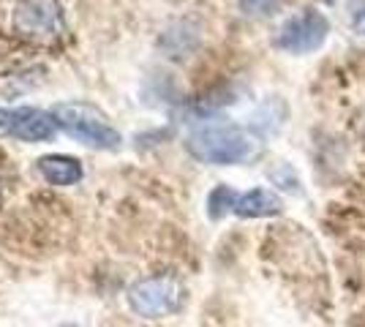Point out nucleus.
I'll list each match as a JSON object with an SVG mask.
<instances>
[{"label": "nucleus", "instance_id": "nucleus-1", "mask_svg": "<svg viewBox=\"0 0 365 327\" xmlns=\"http://www.w3.org/2000/svg\"><path fill=\"white\" fill-rule=\"evenodd\" d=\"M185 150L202 164L235 167L259 156V142L248 128L232 123H210L185 137Z\"/></svg>", "mask_w": 365, "mask_h": 327}, {"label": "nucleus", "instance_id": "nucleus-2", "mask_svg": "<svg viewBox=\"0 0 365 327\" xmlns=\"http://www.w3.org/2000/svg\"><path fill=\"white\" fill-rule=\"evenodd\" d=\"M52 118L58 128H63L68 137H74L88 147L115 150L123 142L120 131L109 123L107 115L88 101H61L52 107Z\"/></svg>", "mask_w": 365, "mask_h": 327}, {"label": "nucleus", "instance_id": "nucleus-3", "mask_svg": "<svg viewBox=\"0 0 365 327\" xmlns=\"http://www.w3.org/2000/svg\"><path fill=\"white\" fill-rule=\"evenodd\" d=\"M185 286L172 273H155L148 279H139L128 289V306L131 311L145 319H164L182 308Z\"/></svg>", "mask_w": 365, "mask_h": 327}, {"label": "nucleus", "instance_id": "nucleus-4", "mask_svg": "<svg viewBox=\"0 0 365 327\" xmlns=\"http://www.w3.org/2000/svg\"><path fill=\"white\" fill-rule=\"evenodd\" d=\"M327 33H330L327 16L317 9H303L278 28L273 47L281 52H292V55H308V52H317L327 41Z\"/></svg>", "mask_w": 365, "mask_h": 327}, {"label": "nucleus", "instance_id": "nucleus-5", "mask_svg": "<svg viewBox=\"0 0 365 327\" xmlns=\"http://www.w3.org/2000/svg\"><path fill=\"white\" fill-rule=\"evenodd\" d=\"M11 25L22 38L52 41L66 31L61 0H19L11 14Z\"/></svg>", "mask_w": 365, "mask_h": 327}, {"label": "nucleus", "instance_id": "nucleus-6", "mask_svg": "<svg viewBox=\"0 0 365 327\" xmlns=\"http://www.w3.org/2000/svg\"><path fill=\"white\" fill-rule=\"evenodd\" d=\"M55 131H58V123H55L52 112H46V109L0 107V134H6V137L22 142H46L55 137Z\"/></svg>", "mask_w": 365, "mask_h": 327}, {"label": "nucleus", "instance_id": "nucleus-7", "mask_svg": "<svg viewBox=\"0 0 365 327\" xmlns=\"http://www.w3.org/2000/svg\"><path fill=\"white\" fill-rule=\"evenodd\" d=\"M36 170L52 186H74L82 180V161L74 156H63V153H52V156H41L36 161Z\"/></svg>", "mask_w": 365, "mask_h": 327}, {"label": "nucleus", "instance_id": "nucleus-8", "mask_svg": "<svg viewBox=\"0 0 365 327\" xmlns=\"http://www.w3.org/2000/svg\"><path fill=\"white\" fill-rule=\"evenodd\" d=\"M281 197L270 191V188H251L240 194L237 199V207L235 213L240 218H267V216H278L281 213Z\"/></svg>", "mask_w": 365, "mask_h": 327}, {"label": "nucleus", "instance_id": "nucleus-9", "mask_svg": "<svg viewBox=\"0 0 365 327\" xmlns=\"http://www.w3.org/2000/svg\"><path fill=\"white\" fill-rule=\"evenodd\" d=\"M237 199H240V194L232 186H215L210 191V197H207V216L213 218V221H218V218H224L227 213H235Z\"/></svg>", "mask_w": 365, "mask_h": 327}, {"label": "nucleus", "instance_id": "nucleus-10", "mask_svg": "<svg viewBox=\"0 0 365 327\" xmlns=\"http://www.w3.org/2000/svg\"><path fill=\"white\" fill-rule=\"evenodd\" d=\"M237 6L245 16H270L278 11L281 0H237Z\"/></svg>", "mask_w": 365, "mask_h": 327}, {"label": "nucleus", "instance_id": "nucleus-11", "mask_svg": "<svg viewBox=\"0 0 365 327\" xmlns=\"http://www.w3.org/2000/svg\"><path fill=\"white\" fill-rule=\"evenodd\" d=\"M351 31L365 36V3L354 11V14H351Z\"/></svg>", "mask_w": 365, "mask_h": 327}]
</instances>
